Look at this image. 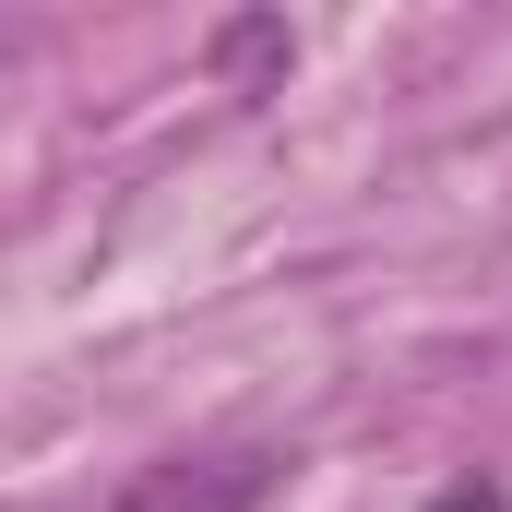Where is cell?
Returning a JSON list of instances; mask_svg holds the SVG:
<instances>
[{
    "label": "cell",
    "mask_w": 512,
    "mask_h": 512,
    "mask_svg": "<svg viewBox=\"0 0 512 512\" xmlns=\"http://www.w3.org/2000/svg\"><path fill=\"white\" fill-rule=\"evenodd\" d=\"M286 60H298L286 12H227V24L203 36V72H215L227 96H262V84H286Z\"/></svg>",
    "instance_id": "2"
},
{
    "label": "cell",
    "mask_w": 512,
    "mask_h": 512,
    "mask_svg": "<svg viewBox=\"0 0 512 512\" xmlns=\"http://www.w3.org/2000/svg\"><path fill=\"white\" fill-rule=\"evenodd\" d=\"M274 477H286V453H262V441H203V453H167V465L120 477L108 512H262Z\"/></svg>",
    "instance_id": "1"
},
{
    "label": "cell",
    "mask_w": 512,
    "mask_h": 512,
    "mask_svg": "<svg viewBox=\"0 0 512 512\" xmlns=\"http://www.w3.org/2000/svg\"><path fill=\"white\" fill-rule=\"evenodd\" d=\"M429 512H512V489H501V477H453Z\"/></svg>",
    "instance_id": "3"
}]
</instances>
